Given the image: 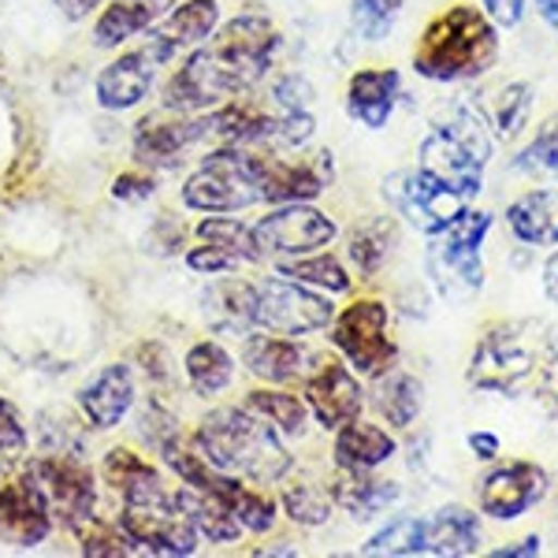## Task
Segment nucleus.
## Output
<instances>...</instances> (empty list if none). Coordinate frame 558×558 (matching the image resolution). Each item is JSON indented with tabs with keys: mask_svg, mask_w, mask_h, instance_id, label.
<instances>
[{
	"mask_svg": "<svg viewBox=\"0 0 558 558\" xmlns=\"http://www.w3.org/2000/svg\"><path fill=\"white\" fill-rule=\"evenodd\" d=\"M279 31L265 15H239L213 31L209 41L191 49V57L165 83V108L175 112H209V108L250 94L268 75Z\"/></svg>",
	"mask_w": 558,
	"mask_h": 558,
	"instance_id": "1",
	"label": "nucleus"
},
{
	"mask_svg": "<svg viewBox=\"0 0 558 558\" xmlns=\"http://www.w3.org/2000/svg\"><path fill=\"white\" fill-rule=\"evenodd\" d=\"M558 362L555 336L539 320H495L481 331L470 357V384L495 395H533Z\"/></svg>",
	"mask_w": 558,
	"mask_h": 558,
	"instance_id": "2",
	"label": "nucleus"
},
{
	"mask_svg": "<svg viewBox=\"0 0 558 558\" xmlns=\"http://www.w3.org/2000/svg\"><path fill=\"white\" fill-rule=\"evenodd\" d=\"M194 451L242 481L272 484L291 470L283 436L250 407H220L197 425Z\"/></svg>",
	"mask_w": 558,
	"mask_h": 558,
	"instance_id": "3",
	"label": "nucleus"
},
{
	"mask_svg": "<svg viewBox=\"0 0 558 558\" xmlns=\"http://www.w3.org/2000/svg\"><path fill=\"white\" fill-rule=\"evenodd\" d=\"M495 57H499L495 23L470 4H454L425 26L413 49V68L432 83H462L484 75Z\"/></svg>",
	"mask_w": 558,
	"mask_h": 558,
	"instance_id": "4",
	"label": "nucleus"
},
{
	"mask_svg": "<svg viewBox=\"0 0 558 558\" xmlns=\"http://www.w3.org/2000/svg\"><path fill=\"white\" fill-rule=\"evenodd\" d=\"M492 157V134L473 108H454L447 123H436L421 142V165L428 175L447 183L462 197H473L484 183V168Z\"/></svg>",
	"mask_w": 558,
	"mask_h": 558,
	"instance_id": "5",
	"label": "nucleus"
},
{
	"mask_svg": "<svg viewBox=\"0 0 558 558\" xmlns=\"http://www.w3.org/2000/svg\"><path fill=\"white\" fill-rule=\"evenodd\" d=\"M492 231V216L465 209L462 216H454L444 231H436L428 242V272L436 279L439 294L447 299H465L476 294L484 283V239Z\"/></svg>",
	"mask_w": 558,
	"mask_h": 558,
	"instance_id": "6",
	"label": "nucleus"
},
{
	"mask_svg": "<svg viewBox=\"0 0 558 558\" xmlns=\"http://www.w3.org/2000/svg\"><path fill=\"white\" fill-rule=\"evenodd\" d=\"M49 533L52 510L38 465L23 454L0 458V539L12 547H38Z\"/></svg>",
	"mask_w": 558,
	"mask_h": 558,
	"instance_id": "7",
	"label": "nucleus"
},
{
	"mask_svg": "<svg viewBox=\"0 0 558 558\" xmlns=\"http://www.w3.org/2000/svg\"><path fill=\"white\" fill-rule=\"evenodd\" d=\"M260 202V191L250 175L246 149L220 146L202 160V168L183 183V205L194 213H242Z\"/></svg>",
	"mask_w": 558,
	"mask_h": 558,
	"instance_id": "8",
	"label": "nucleus"
},
{
	"mask_svg": "<svg viewBox=\"0 0 558 558\" xmlns=\"http://www.w3.org/2000/svg\"><path fill=\"white\" fill-rule=\"evenodd\" d=\"M384 202L399 216H407L410 228H417L428 239L444 231L454 216L465 213V197L447 183H439L436 175H428L425 168H402V172L387 175Z\"/></svg>",
	"mask_w": 558,
	"mask_h": 558,
	"instance_id": "9",
	"label": "nucleus"
},
{
	"mask_svg": "<svg viewBox=\"0 0 558 558\" xmlns=\"http://www.w3.org/2000/svg\"><path fill=\"white\" fill-rule=\"evenodd\" d=\"M336 317V305L328 302V294L313 291L305 283L279 276L257 287V310H254V328L276 331V336H310V331L328 328Z\"/></svg>",
	"mask_w": 558,
	"mask_h": 558,
	"instance_id": "10",
	"label": "nucleus"
},
{
	"mask_svg": "<svg viewBox=\"0 0 558 558\" xmlns=\"http://www.w3.org/2000/svg\"><path fill=\"white\" fill-rule=\"evenodd\" d=\"M331 343L362 376H380L399 357V347L387 336V305L376 299H362L331 317Z\"/></svg>",
	"mask_w": 558,
	"mask_h": 558,
	"instance_id": "11",
	"label": "nucleus"
},
{
	"mask_svg": "<svg viewBox=\"0 0 558 558\" xmlns=\"http://www.w3.org/2000/svg\"><path fill=\"white\" fill-rule=\"evenodd\" d=\"M246 165H250V175H254V183L260 191V202H268V205L313 202V197L331 183V153L279 157V153L246 149Z\"/></svg>",
	"mask_w": 558,
	"mask_h": 558,
	"instance_id": "12",
	"label": "nucleus"
},
{
	"mask_svg": "<svg viewBox=\"0 0 558 558\" xmlns=\"http://www.w3.org/2000/svg\"><path fill=\"white\" fill-rule=\"evenodd\" d=\"M175 52L168 49L157 34L146 31V41L138 49H128L108 64L94 83L97 105L108 108V112H128V108L142 105L149 97L153 83H157L160 68L172 64Z\"/></svg>",
	"mask_w": 558,
	"mask_h": 558,
	"instance_id": "13",
	"label": "nucleus"
},
{
	"mask_svg": "<svg viewBox=\"0 0 558 558\" xmlns=\"http://www.w3.org/2000/svg\"><path fill=\"white\" fill-rule=\"evenodd\" d=\"M336 235H339L336 220L324 216L320 209H313L310 202H287L254 223L260 257H276V260L313 254V250L328 246Z\"/></svg>",
	"mask_w": 558,
	"mask_h": 558,
	"instance_id": "14",
	"label": "nucleus"
},
{
	"mask_svg": "<svg viewBox=\"0 0 558 558\" xmlns=\"http://www.w3.org/2000/svg\"><path fill=\"white\" fill-rule=\"evenodd\" d=\"M213 134L209 112H175V108H160L157 116L134 128V160L142 168H179L197 142Z\"/></svg>",
	"mask_w": 558,
	"mask_h": 558,
	"instance_id": "15",
	"label": "nucleus"
},
{
	"mask_svg": "<svg viewBox=\"0 0 558 558\" xmlns=\"http://www.w3.org/2000/svg\"><path fill=\"white\" fill-rule=\"evenodd\" d=\"M120 529L128 533L134 551L160 555V558H186L197 551L194 525L186 521L183 510L172 502H153V507H131L123 502L120 510Z\"/></svg>",
	"mask_w": 558,
	"mask_h": 558,
	"instance_id": "16",
	"label": "nucleus"
},
{
	"mask_svg": "<svg viewBox=\"0 0 558 558\" xmlns=\"http://www.w3.org/2000/svg\"><path fill=\"white\" fill-rule=\"evenodd\" d=\"M38 476L49 495V510L52 521L75 529L78 521H86L97 507V484L94 470L83 462V454H68V451H45L41 458H34Z\"/></svg>",
	"mask_w": 558,
	"mask_h": 558,
	"instance_id": "17",
	"label": "nucleus"
},
{
	"mask_svg": "<svg viewBox=\"0 0 558 558\" xmlns=\"http://www.w3.org/2000/svg\"><path fill=\"white\" fill-rule=\"evenodd\" d=\"M547 495V470L536 462H510L481 481V510L495 521H514Z\"/></svg>",
	"mask_w": 558,
	"mask_h": 558,
	"instance_id": "18",
	"label": "nucleus"
},
{
	"mask_svg": "<svg viewBox=\"0 0 558 558\" xmlns=\"http://www.w3.org/2000/svg\"><path fill=\"white\" fill-rule=\"evenodd\" d=\"M362 395L365 391L357 384V376L339 362H324L305 376V407L331 432L343 428L347 421L362 417Z\"/></svg>",
	"mask_w": 558,
	"mask_h": 558,
	"instance_id": "19",
	"label": "nucleus"
},
{
	"mask_svg": "<svg viewBox=\"0 0 558 558\" xmlns=\"http://www.w3.org/2000/svg\"><path fill=\"white\" fill-rule=\"evenodd\" d=\"M134 407V373L131 365H105L94 380L78 387V410L94 428H116Z\"/></svg>",
	"mask_w": 558,
	"mask_h": 558,
	"instance_id": "20",
	"label": "nucleus"
},
{
	"mask_svg": "<svg viewBox=\"0 0 558 558\" xmlns=\"http://www.w3.org/2000/svg\"><path fill=\"white\" fill-rule=\"evenodd\" d=\"M105 481L112 484V492L120 495L131 507H153V502H172V492H168V481L160 476L146 458H138L128 447H112L105 454L101 465Z\"/></svg>",
	"mask_w": 558,
	"mask_h": 558,
	"instance_id": "21",
	"label": "nucleus"
},
{
	"mask_svg": "<svg viewBox=\"0 0 558 558\" xmlns=\"http://www.w3.org/2000/svg\"><path fill=\"white\" fill-rule=\"evenodd\" d=\"M175 4H183V0H108L94 23V45L120 49L123 41L142 38L149 26H157Z\"/></svg>",
	"mask_w": 558,
	"mask_h": 558,
	"instance_id": "22",
	"label": "nucleus"
},
{
	"mask_svg": "<svg viewBox=\"0 0 558 558\" xmlns=\"http://www.w3.org/2000/svg\"><path fill=\"white\" fill-rule=\"evenodd\" d=\"M399 71L395 68H368L357 71L347 86V112L368 131H384L399 101Z\"/></svg>",
	"mask_w": 558,
	"mask_h": 558,
	"instance_id": "23",
	"label": "nucleus"
},
{
	"mask_svg": "<svg viewBox=\"0 0 558 558\" xmlns=\"http://www.w3.org/2000/svg\"><path fill=\"white\" fill-rule=\"evenodd\" d=\"M242 362H246L250 373L260 376V380L287 384L310 373V350L302 343H294V339L268 331V336H250L246 343H242Z\"/></svg>",
	"mask_w": 558,
	"mask_h": 558,
	"instance_id": "24",
	"label": "nucleus"
},
{
	"mask_svg": "<svg viewBox=\"0 0 558 558\" xmlns=\"http://www.w3.org/2000/svg\"><path fill=\"white\" fill-rule=\"evenodd\" d=\"M328 495L336 507H343L354 521H368L376 514H384L395 499H399V488L391 481H380L373 476V470H347L339 465V473L331 476Z\"/></svg>",
	"mask_w": 558,
	"mask_h": 558,
	"instance_id": "25",
	"label": "nucleus"
},
{
	"mask_svg": "<svg viewBox=\"0 0 558 558\" xmlns=\"http://www.w3.org/2000/svg\"><path fill=\"white\" fill-rule=\"evenodd\" d=\"M216 26H220V4L216 0H183L157 26H149V34H157L179 57V52L197 49L202 41H209Z\"/></svg>",
	"mask_w": 558,
	"mask_h": 558,
	"instance_id": "26",
	"label": "nucleus"
},
{
	"mask_svg": "<svg viewBox=\"0 0 558 558\" xmlns=\"http://www.w3.org/2000/svg\"><path fill=\"white\" fill-rule=\"evenodd\" d=\"M536 89L529 83H502L484 89L473 101V112L484 120V128H492L499 138H514V134L529 123V112H533Z\"/></svg>",
	"mask_w": 558,
	"mask_h": 558,
	"instance_id": "27",
	"label": "nucleus"
},
{
	"mask_svg": "<svg viewBox=\"0 0 558 558\" xmlns=\"http://www.w3.org/2000/svg\"><path fill=\"white\" fill-rule=\"evenodd\" d=\"M481 551V521L465 507H444L425 518V555H476Z\"/></svg>",
	"mask_w": 558,
	"mask_h": 558,
	"instance_id": "28",
	"label": "nucleus"
},
{
	"mask_svg": "<svg viewBox=\"0 0 558 558\" xmlns=\"http://www.w3.org/2000/svg\"><path fill=\"white\" fill-rule=\"evenodd\" d=\"M510 231L529 246H558V191H529L507 209Z\"/></svg>",
	"mask_w": 558,
	"mask_h": 558,
	"instance_id": "29",
	"label": "nucleus"
},
{
	"mask_svg": "<svg viewBox=\"0 0 558 558\" xmlns=\"http://www.w3.org/2000/svg\"><path fill=\"white\" fill-rule=\"evenodd\" d=\"M172 499H175V507L186 514V521L194 525V533L202 539H209V544H231V539L242 536V525L235 521V514H231L216 495L197 492V488H191V484H183L179 492H172Z\"/></svg>",
	"mask_w": 558,
	"mask_h": 558,
	"instance_id": "30",
	"label": "nucleus"
},
{
	"mask_svg": "<svg viewBox=\"0 0 558 558\" xmlns=\"http://www.w3.org/2000/svg\"><path fill=\"white\" fill-rule=\"evenodd\" d=\"M373 407L387 425L410 428L413 421H417L421 407H425V387H421L417 376L399 373V368H387V373L376 376Z\"/></svg>",
	"mask_w": 558,
	"mask_h": 558,
	"instance_id": "31",
	"label": "nucleus"
},
{
	"mask_svg": "<svg viewBox=\"0 0 558 558\" xmlns=\"http://www.w3.org/2000/svg\"><path fill=\"white\" fill-rule=\"evenodd\" d=\"M257 310V287L246 279H220L205 294V317L220 331H250Z\"/></svg>",
	"mask_w": 558,
	"mask_h": 558,
	"instance_id": "32",
	"label": "nucleus"
},
{
	"mask_svg": "<svg viewBox=\"0 0 558 558\" xmlns=\"http://www.w3.org/2000/svg\"><path fill=\"white\" fill-rule=\"evenodd\" d=\"M395 454V439L380 425H365V421H347L336 428V462L347 470H376Z\"/></svg>",
	"mask_w": 558,
	"mask_h": 558,
	"instance_id": "33",
	"label": "nucleus"
},
{
	"mask_svg": "<svg viewBox=\"0 0 558 558\" xmlns=\"http://www.w3.org/2000/svg\"><path fill=\"white\" fill-rule=\"evenodd\" d=\"M276 272L294 279V283H305L313 291H324V294H343L350 291V276L343 268V260H336L331 254H302V257H279L276 260Z\"/></svg>",
	"mask_w": 558,
	"mask_h": 558,
	"instance_id": "34",
	"label": "nucleus"
},
{
	"mask_svg": "<svg viewBox=\"0 0 558 558\" xmlns=\"http://www.w3.org/2000/svg\"><path fill=\"white\" fill-rule=\"evenodd\" d=\"M395 220L391 216H376V220H365L362 228L350 231V265L357 268V276H376L380 272V265L387 260V254H391L395 246Z\"/></svg>",
	"mask_w": 558,
	"mask_h": 558,
	"instance_id": "35",
	"label": "nucleus"
},
{
	"mask_svg": "<svg viewBox=\"0 0 558 558\" xmlns=\"http://www.w3.org/2000/svg\"><path fill=\"white\" fill-rule=\"evenodd\" d=\"M186 380H191L194 395H216L223 391V387L231 384V376H235V362H231V354L223 350L220 343H213V339H205V343H194L186 350Z\"/></svg>",
	"mask_w": 558,
	"mask_h": 558,
	"instance_id": "36",
	"label": "nucleus"
},
{
	"mask_svg": "<svg viewBox=\"0 0 558 558\" xmlns=\"http://www.w3.org/2000/svg\"><path fill=\"white\" fill-rule=\"evenodd\" d=\"M197 239L209 242V246H220L223 254H231L239 265H246V260H260L254 228L235 220L231 213H209V216H205V220L197 223Z\"/></svg>",
	"mask_w": 558,
	"mask_h": 558,
	"instance_id": "37",
	"label": "nucleus"
},
{
	"mask_svg": "<svg viewBox=\"0 0 558 558\" xmlns=\"http://www.w3.org/2000/svg\"><path fill=\"white\" fill-rule=\"evenodd\" d=\"M246 407L260 413V417L272 425L279 436H302L305 421H310V407L299 399V395L287 391H272V387H260V391H250Z\"/></svg>",
	"mask_w": 558,
	"mask_h": 558,
	"instance_id": "38",
	"label": "nucleus"
},
{
	"mask_svg": "<svg viewBox=\"0 0 558 558\" xmlns=\"http://www.w3.org/2000/svg\"><path fill=\"white\" fill-rule=\"evenodd\" d=\"M223 507L235 514L242 533H268V529L276 525V499H272V495L250 488V484H242V481L228 492Z\"/></svg>",
	"mask_w": 558,
	"mask_h": 558,
	"instance_id": "39",
	"label": "nucleus"
},
{
	"mask_svg": "<svg viewBox=\"0 0 558 558\" xmlns=\"http://www.w3.org/2000/svg\"><path fill=\"white\" fill-rule=\"evenodd\" d=\"M362 555H425V518H395L368 539Z\"/></svg>",
	"mask_w": 558,
	"mask_h": 558,
	"instance_id": "40",
	"label": "nucleus"
},
{
	"mask_svg": "<svg viewBox=\"0 0 558 558\" xmlns=\"http://www.w3.org/2000/svg\"><path fill=\"white\" fill-rule=\"evenodd\" d=\"M71 533L78 536V547H83V555H94V558H128L134 555L128 533L120 529V521H97L89 514L86 521H78Z\"/></svg>",
	"mask_w": 558,
	"mask_h": 558,
	"instance_id": "41",
	"label": "nucleus"
},
{
	"mask_svg": "<svg viewBox=\"0 0 558 558\" xmlns=\"http://www.w3.org/2000/svg\"><path fill=\"white\" fill-rule=\"evenodd\" d=\"M331 495L328 488H320V484H310V481H299V484H287L283 488V510L291 521H299V525H324V521L331 518Z\"/></svg>",
	"mask_w": 558,
	"mask_h": 558,
	"instance_id": "42",
	"label": "nucleus"
},
{
	"mask_svg": "<svg viewBox=\"0 0 558 558\" xmlns=\"http://www.w3.org/2000/svg\"><path fill=\"white\" fill-rule=\"evenodd\" d=\"M407 0H354L350 4V26L362 41H384L391 34Z\"/></svg>",
	"mask_w": 558,
	"mask_h": 558,
	"instance_id": "43",
	"label": "nucleus"
},
{
	"mask_svg": "<svg viewBox=\"0 0 558 558\" xmlns=\"http://www.w3.org/2000/svg\"><path fill=\"white\" fill-rule=\"evenodd\" d=\"M514 168L525 175H558V112L539 123L536 138L521 149Z\"/></svg>",
	"mask_w": 558,
	"mask_h": 558,
	"instance_id": "44",
	"label": "nucleus"
},
{
	"mask_svg": "<svg viewBox=\"0 0 558 558\" xmlns=\"http://www.w3.org/2000/svg\"><path fill=\"white\" fill-rule=\"evenodd\" d=\"M138 432H142V439H146V444L157 454L165 451V447H172V444L183 439V432H179V421L165 407H157V402H149V407L138 413Z\"/></svg>",
	"mask_w": 558,
	"mask_h": 558,
	"instance_id": "45",
	"label": "nucleus"
},
{
	"mask_svg": "<svg viewBox=\"0 0 558 558\" xmlns=\"http://www.w3.org/2000/svg\"><path fill=\"white\" fill-rule=\"evenodd\" d=\"M26 425L20 417V410H15L12 399H4L0 395V458H15L26 451Z\"/></svg>",
	"mask_w": 558,
	"mask_h": 558,
	"instance_id": "46",
	"label": "nucleus"
},
{
	"mask_svg": "<svg viewBox=\"0 0 558 558\" xmlns=\"http://www.w3.org/2000/svg\"><path fill=\"white\" fill-rule=\"evenodd\" d=\"M41 439H45V451L83 454V439L71 432V421L64 417V413H57V410L41 413Z\"/></svg>",
	"mask_w": 558,
	"mask_h": 558,
	"instance_id": "47",
	"label": "nucleus"
},
{
	"mask_svg": "<svg viewBox=\"0 0 558 558\" xmlns=\"http://www.w3.org/2000/svg\"><path fill=\"white\" fill-rule=\"evenodd\" d=\"M186 265L194 268V272L202 276H223V272H235L239 260L231 254H223L220 246H209V242H202V246H194L191 254H186Z\"/></svg>",
	"mask_w": 558,
	"mask_h": 558,
	"instance_id": "48",
	"label": "nucleus"
},
{
	"mask_svg": "<svg viewBox=\"0 0 558 558\" xmlns=\"http://www.w3.org/2000/svg\"><path fill=\"white\" fill-rule=\"evenodd\" d=\"M310 97H313V86L305 83L302 75H283L272 86V101L279 108H287V112H310Z\"/></svg>",
	"mask_w": 558,
	"mask_h": 558,
	"instance_id": "49",
	"label": "nucleus"
},
{
	"mask_svg": "<svg viewBox=\"0 0 558 558\" xmlns=\"http://www.w3.org/2000/svg\"><path fill=\"white\" fill-rule=\"evenodd\" d=\"M481 4L495 26H518L525 15V0H481Z\"/></svg>",
	"mask_w": 558,
	"mask_h": 558,
	"instance_id": "50",
	"label": "nucleus"
},
{
	"mask_svg": "<svg viewBox=\"0 0 558 558\" xmlns=\"http://www.w3.org/2000/svg\"><path fill=\"white\" fill-rule=\"evenodd\" d=\"M153 191H157V186H153V175H142V172L120 175V179H116V186H112V194L123 197V202H142V197H149Z\"/></svg>",
	"mask_w": 558,
	"mask_h": 558,
	"instance_id": "51",
	"label": "nucleus"
},
{
	"mask_svg": "<svg viewBox=\"0 0 558 558\" xmlns=\"http://www.w3.org/2000/svg\"><path fill=\"white\" fill-rule=\"evenodd\" d=\"M52 4L60 8V15H68L71 23L86 20L89 12H97V8H105L108 0H52Z\"/></svg>",
	"mask_w": 558,
	"mask_h": 558,
	"instance_id": "52",
	"label": "nucleus"
},
{
	"mask_svg": "<svg viewBox=\"0 0 558 558\" xmlns=\"http://www.w3.org/2000/svg\"><path fill=\"white\" fill-rule=\"evenodd\" d=\"M470 451L476 458H484V462H492V458H499V436H492V432H470Z\"/></svg>",
	"mask_w": 558,
	"mask_h": 558,
	"instance_id": "53",
	"label": "nucleus"
},
{
	"mask_svg": "<svg viewBox=\"0 0 558 558\" xmlns=\"http://www.w3.org/2000/svg\"><path fill=\"white\" fill-rule=\"evenodd\" d=\"M492 555H495V558H533V555H539V536L518 539V544L499 547V551H492Z\"/></svg>",
	"mask_w": 558,
	"mask_h": 558,
	"instance_id": "54",
	"label": "nucleus"
},
{
	"mask_svg": "<svg viewBox=\"0 0 558 558\" xmlns=\"http://www.w3.org/2000/svg\"><path fill=\"white\" fill-rule=\"evenodd\" d=\"M544 291H547V299L558 302V250L547 257V265H544Z\"/></svg>",
	"mask_w": 558,
	"mask_h": 558,
	"instance_id": "55",
	"label": "nucleus"
},
{
	"mask_svg": "<svg viewBox=\"0 0 558 558\" xmlns=\"http://www.w3.org/2000/svg\"><path fill=\"white\" fill-rule=\"evenodd\" d=\"M536 12L547 26H555L558 31V0H536Z\"/></svg>",
	"mask_w": 558,
	"mask_h": 558,
	"instance_id": "56",
	"label": "nucleus"
}]
</instances>
